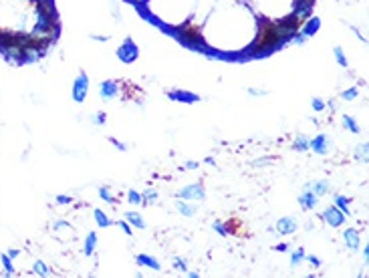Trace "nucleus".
I'll return each instance as SVG.
<instances>
[{"label": "nucleus", "instance_id": "1", "mask_svg": "<svg viewBox=\"0 0 369 278\" xmlns=\"http://www.w3.org/2000/svg\"><path fill=\"white\" fill-rule=\"evenodd\" d=\"M178 34L182 36V43H188V45H196V47H204V36H202V32L192 24V22H188L184 26H180L178 28Z\"/></svg>", "mask_w": 369, "mask_h": 278}, {"label": "nucleus", "instance_id": "2", "mask_svg": "<svg viewBox=\"0 0 369 278\" xmlns=\"http://www.w3.org/2000/svg\"><path fill=\"white\" fill-rule=\"evenodd\" d=\"M117 55H119V59L121 61H125V63H133L135 59H137V55H139V49L135 47V43L131 41V38H127L119 49H117Z\"/></svg>", "mask_w": 369, "mask_h": 278}, {"label": "nucleus", "instance_id": "3", "mask_svg": "<svg viewBox=\"0 0 369 278\" xmlns=\"http://www.w3.org/2000/svg\"><path fill=\"white\" fill-rule=\"evenodd\" d=\"M87 89H89V77H87V73H79V77L73 83V99L77 103H81L87 95Z\"/></svg>", "mask_w": 369, "mask_h": 278}, {"label": "nucleus", "instance_id": "4", "mask_svg": "<svg viewBox=\"0 0 369 278\" xmlns=\"http://www.w3.org/2000/svg\"><path fill=\"white\" fill-rule=\"evenodd\" d=\"M323 218H325V222H329L331 226H343V222H345V214H343L339 208H335V206L327 208L325 214H323Z\"/></svg>", "mask_w": 369, "mask_h": 278}, {"label": "nucleus", "instance_id": "5", "mask_svg": "<svg viewBox=\"0 0 369 278\" xmlns=\"http://www.w3.org/2000/svg\"><path fill=\"white\" fill-rule=\"evenodd\" d=\"M178 197H182V200H202L204 197V187L200 184L186 185L184 189L178 191Z\"/></svg>", "mask_w": 369, "mask_h": 278}, {"label": "nucleus", "instance_id": "6", "mask_svg": "<svg viewBox=\"0 0 369 278\" xmlns=\"http://www.w3.org/2000/svg\"><path fill=\"white\" fill-rule=\"evenodd\" d=\"M99 93H101L103 99H113V97L119 93V85H117L115 81H103Z\"/></svg>", "mask_w": 369, "mask_h": 278}, {"label": "nucleus", "instance_id": "7", "mask_svg": "<svg viewBox=\"0 0 369 278\" xmlns=\"http://www.w3.org/2000/svg\"><path fill=\"white\" fill-rule=\"evenodd\" d=\"M319 26H321V20H319L317 16H315V18H307V20L301 24V28H303L301 32H303L305 36H313V34L319 30Z\"/></svg>", "mask_w": 369, "mask_h": 278}, {"label": "nucleus", "instance_id": "8", "mask_svg": "<svg viewBox=\"0 0 369 278\" xmlns=\"http://www.w3.org/2000/svg\"><path fill=\"white\" fill-rule=\"evenodd\" d=\"M278 234H292L297 230V222L292 218H280L277 224Z\"/></svg>", "mask_w": 369, "mask_h": 278}, {"label": "nucleus", "instance_id": "9", "mask_svg": "<svg viewBox=\"0 0 369 278\" xmlns=\"http://www.w3.org/2000/svg\"><path fill=\"white\" fill-rule=\"evenodd\" d=\"M317 197H319V195H315L311 189H307V191L299 197V202H301V206H303L305 210H313V208L317 206Z\"/></svg>", "mask_w": 369, "mask_h": 278}, {"label": "nucleus", "instance_id": "10", "mask_svg": "<svg viewBox=\"0 0 369 278\" xmlns=\"http://www.w3.org/2000/svg\"><path fill=\"white\" fill-rule=\"evenodd\" d=\"M343 238H345V242H347L349 248H357L359 246V232L355 228H347L343 232Z\"/></svg>", "mask_w": 369, "mask_h": 278}, {"label": "nucleus", "instance_id": "11", "mask_svg": "<svg viewBox=\"0 0 369 278\" xmlns=\"http://www.w3.org/2000/svg\"><path fill=\"white\" fill-rule=\"evenodd\" d=\"M307 189H311L315 195H323V193L329 191V182H327V180H319V182H315V184L307 185Z\"/></svg>", "mask_w": 369, "mask_h": 278}, {"label": "nucleus", "instance_id": "12", "mask_svg": "<svg viewBox=\"0 0 369 278\" xmlns=\"http://www.w3.org/2000/svg\"><path fill=\"white\" fill-rule=\"evenodd\" d=\"M311 147H313L317 153L325 155V153H327V137H325V135H319V137H315V139L311 141Z\"/></svg>", "mask_w": 369, "mask_h": 278}, {"label": "nucleus", "instance_id": "13", "mask_svg": "<svg viewBox=\"0 0 369 278\" xmlns=\"http://www.w3.org/2000/svg\"><path fill=\"white\" fill-rule=\"evenodd\" d=\"M137 262H139V264H143V266H147V268H154V270H160V268H162V266H160V262H158L156 258L145 256V254H139V256H137Z\"/></svg>", "mask_w": 369, "mask_h": 278}, {"label": "nucleus", "instance_id": "14", "mask_svg": "<svg viewBox=\"0 0 369 278\" xmlns=\"http://www.w3.org/2000/svg\"><path fill=\"white\" fill-rule=\"evenodd\" d=\"M335 208H339L345 216H349V200L345 195H337L335 197Z\"/></svg>", "mask_w": 369, "mask_h": 278}, {"label": "nucleus", "instance_id": "15", "mask_svg": "<svg viewBox=\"0 0 369 278\" xmlns=\"http://www.w3.org/2000/svg\"><path fill=\"white\" fill-rule=\"evenodd\" d=\"M125 218H127L129 224H133V226H137V228H145V224H143V220H141V216H139L137 212H127Z\"/></svg>", "mask_w": 369, "mask_h": 278}, {"label": "nucleus", "instance_id": "16", "mask_svg": "<svg viewBox=\"0 0 369 278\" xmlns=\"http://www.w3.org/2000/svg\"><path fill=\"white\" fill-rule=\"evenodd\" d=\"M178 210H180V214H184V216H194V214H196V206H188L184 202H178Z\"/></svg>", "mask_w": 369, "mask_h": 278}, {"label": "nucleus", "instance_id": "17", "mask_svg": "<svg viewBox=\"0 0 369 278\" xmlns=\"http://www.w3.org/2000/svg\"><path fill=\"white\" fill-rule=\"evenodd\" d=\"M333 53H335V59H337V63H339L341 67H347V59H345V53H343V49H341V47H335V49H333Z\"/></svg>", "mask_w": 369, "mask_h": 278}, {"label": "nucleus", "instance_id": "18", "mask_svg": "<svg viewBox=\"0 0 369 278\" xmlns=\"http://www.w3.org/2000/svg\"><path fill=\"white\" fill-rule=\"evenodd\" d=\"M343 125H345V127H349L353 133H359V125L355 123V119H353V117L345 115V117H343Z\"/></svg>", "mask_w": 369, "mask_h": 278}, {"label": "nucleus", "instance_id": "19", "mask_svg": "<svg viewBox=\"0 0 369 278\" xmlns=\"http://www.w3.org/2000/svg\"><path fill=\"white\" fill-rule=\"evenodd\" d=\"M156 197H158V193H156L154 189H145V191L141 193V204H154Z\"/></svg>", "mask_w": 369, "mask_h": 278}, {"label": "nucleus", "instance_id": "20", "mask_svg": "<svg viewBox=\"0 0 369 278\" xmlns=\"http://www.w3.org/2000/svg\"><path fill=\"white\" fill-rule=\"evenodd\" d=\"M95 242H97V236L95 234H89V238H87V242H85V254H93V250H95Z\"/></svg>", "mask_w": 369, "mask_h": 278}, {"label": "nucleus", "instance_id": "21", "mask_svg": "<svg viewBox=\"0 0 369 278\" xmlns=\"http://www.w3.org/2000/svg\"><path fill=\"white\" fill-rule=\"evenodd\" d=\"M95 218H97V224H99V226H109V224H111V220H109L101 210H95Z\"/></svg>", "mask_w": 369, "mask_h": 278}, {"label": "nucleus", "instance_id": "22", "mask_svg": "<svg viewBox=\"0 0 369 278\" xmlns=\"http://www.w3.org/2000/svg\"><path fill=\"white\" fill-rule=\"evenodd\" d=\"M170 97L182 99V101H198V97L196 95H190V93H170Z\"/></svg>", "mask_w": 369, "mask_h": 278}, {"label": "nucleus", "instance_id": "23", "mask_svg": "<svg viewBox=\"0 0 369 278\" xmlns=\"http://www.w3.org/2000/svg\"><path fill=\"white\" fill-rule=\"evenodd\" d=\"M294 149H301V151L309 149V141L305 139V135H299V139L294 141Z\"/></svg>", "mask_w": 369, "mask_h": 278}, {"label": "nucleus", "instance_id": "24", "mask_svg": "<svg viewBox=\"0 0 369 278\" xmlns=\"http://www.w3.org/2000/svg\"><path fill=\"white\" fill-rule=\"evenodd\" d=\"M32 270H34L36 274H43V276H47V274H49V268H47V266H45V262H41V260H39V262H34V268H32Z\"/></svg>", "mask_w": 369, "mask_h": 278}, {"label": "nucleus", "instance_id": "25", "mask_svg": "<svg viewBox=\"0 0 369 278\" xmlns=\"http://www.w3.org/2000/svg\"><path fill=\"white\" fill-rule=\"evenodd\" d=\"M127 197H129V204H141V193H137L135 189H129Z\"/></svg>", "mask_w": 369, "mask_h": 278}, {"label": "nucleus", "instance_id": "26", "mask_svg": "<svg viewBox=\"0 0 369 278\" xmlns=\"http://www.w3.org/2000/svg\"><path fill=\"white\" fill-rule=\"evenodd\" d=\"M305 258V252L303 250H297L294 254H292V258H290V266H299V262Z\"/></svg>", "mask_w": 369, "mask_h": 278}, {"label": "nucleus", "instance_id": "27", "mask_svg": "<svg viewBox=\"0 0 369 278\" xmlns=\"http://www.w3.org/2000/svg\"><path fill=\"white\" fill-rule=\"evenodd\" d=\"M357 160H367V143H363V145H359L357 147Z\"/></svg>", "mask_w": 369, "mask_h": 278}, {"label": "nucleus", "instance_id": "28", "mask_svg": "<svg viewBox=\"0 0 369 278\" xmlns=\"http://www.w3.org/2000/svg\"><path fill=\"white\" fill-rule=\"evenodd\" d=\"M99 195L105 200V202H109V204H113V195H111V191L107 189V187H101L99 189Z\"/></svg>", "mask_w": 369, "mask_h": 278}, {"label": "nucleus", "instance_id": "29", "mask_svg": "<svg viewBox=\"0 0 369 278\" xmlns=\"http://www.w3.org/2000/svg\"><path fill=\"white\" fill-rule=\"evenodd\" d=\"M2 264H4L6 272H8V274H12V260H10L6 254H2Z\"/></svg>", "mask_w": 369, "mask_h": 278}, {"label": "nucleus", "instance_id": "30", "mask_svg": "<svg viewBox=\"0 0 369 278\" xmlns=\"http://www.w3.org/2000/svg\"><path fill=\"white\" fill-rule=\"evenodd\" d=\"M313 109H315V111H321V109H325V103H323V99L315 97V99H313Z\"/></svg>", "mask_w": 369, "mask_h": 278}, {"label": "nucleus", "instance_id": "31", "mask_svg": "<svg viewBox=\"0 0 369 278\" xmlns=\"http://www.w3.org/2000/svg\"><path fill=\"white\" fill-rule=\"evenodd\" d=\"M357 97V89H349L343 93V99H355Z\"/></svg>", "mask_w": 369, "mask_h": 278}, {"label": "nucleus", "instance_id": "32", "mask_svg": "<svg viewBox=\"0 0 369 278\" xmlns=\"http://www.w3.org/2000/svg\"><path fill=\"white\" fill-rule=\"evenodd\" d=\"M214 230H216V232H220V234H222V236H226V234H228V232H226V228H224V226H222V224H218V222H216V224H214Z\"/></svg>", "mask_w": 369, "mask_h": 278}, {"label": "nucleus", "instance_id": "33", "mask_svg": "<svg viewBox=\"0 0 369 278\" xmlns=\"http://www.w3.org/2000/svg\"><path fill=\"white\" fill-rule=\"evenodd\" d=\"M176 268H178V270H188V266H186V262H182V260H180V258H176Z\"/></svg>", "mask_w": 369, "mask_h": 278}, {"label": "nucleus", "instance_id": "34", "mask_svg": "<svg viewBox=\"0 0 369 278\" xmlns=\"http://www.w3.org/2000/svg\"><path fill=\"white\" fill-rule=\"evenodd\" d=\"M119 226H121V228H123V232H125V234H127V236H131V228H129V226H127V224H125V222H119Z\"/></svg>", "mask_w": 369, "mask_h": 278}, {"label": "nucleus", "instance_id": "35", "mask_svg": "<svg viewBox=\"0 0 369 278\" xmlns=\"http://www.w3.org/2000/svg\"><path fill=\"white\" fill-rule=\"evenodd\" d=\"M57 200H59L61 204H69V202H71V200H69L67 195H57Z\"/></svg>", "mask_w": 369, "mask_h": 278}, {"label": "nucleus", "instance_id": "36", "mask_svg": "<svg viewBox=\"0 0 369 278\" xmlns=\"http://www.w3.org/2000/svg\"><path fill=\"white\" fill-rule=\"evenodd\" d=\"M95 119H97L95 123H97V125H101V123H103V119H105V115H103V113H99V115H97Z\"/></svg>", "mask_w": 369, "mask_h": 278}, {"label": "nucleus", "instance_id": "37", "mask_svg": "<svg viewBox=\"0 0 369 278\" xmlns=\"http://www.w3.org/2000/svg\"><path fill=\"white\" fill-rule=\"evenodd\" d=\"M309 262H313L315 266H319V264H321V260H319V258H315V256H309Z\"/></svg>", "mask_w": 369, "mask_h": 278}, {"label": "nucleus", "instance_id": "38", "mask_svg": "<svg viewBox=\"0 0 369 278\" xmlns=\"http://www.w3.org/2000/svg\"><path fill=\"white\" fill-rule=\"evenodd\" d=\"M186 168H190V170H194V168H198V164H196V162H188V164H186Z\"/></svg>", "mask_w": 369, "mask_h": 278}, {"label": "nucleus", "instance_id": "39", "mask_svg": "<svg viewBox=\"0 0 369 278\" xmlns=\"http://www.w3.org/2000/svg\"><path fill=\"white\" fill-rule=\"evenodd\" d=\"M286 248H288V244H280V246H277V250H278V252H284V250H286Z\"/></svg>", "mask_w": 369, "mask_h": 278}]
</instances>
